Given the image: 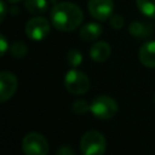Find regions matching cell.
<instances>
[{"mask_svg":"<svg viewBox=\"0 0 155 155\" xmlns=\"http://www.w3.org/2000/svg\"><path fill=\"white\" fill-rule=\"evenodd\" d=\"M22 150L25 155H46L48 153V142L38 132H29L22 140Z\"/></svg>","mask_w":155,"mask_h":155,"instance_id":"5","label":"cell"},{"mask_svg":"<svg viewBox=\"0 0 155 155\" xmlns=\"http://www.w3.org/2000/svg\"><path fill=\"white\" fill-rule=\"evenodd\" d=\"M154 101H155V99H154Z\"/></svg>","mask_w":155,"mask_h":155,"instance_id":"23","label":"cell"},{"mask_svg":"<svg viewBox=\"0 0 155 155\" xmlns=\"http://www.w3.org/2000/svg\"><path fill=\"white\" fill-rule=\"evenodd\" d=\"M8 2H11V4H16V2H18V1H21V0H7Z\"/></svg>","mask_w":155,"mask_h":155,"instance_id":"22","label":"cell"},{"mask_svg":"<svg viewBox=\"0 0 155 155\" xmlns=\"http://www.w3.org/2000/svg\"><path fill=\"white\" fill-rule=\"evenodd\" d=\"M74 150L71 149L70 145H62L59 149H57L56 154L57 155H74Z\"/></svg>","mask_w":155,"mask_h":155,"instance_id":"19","label":"cell"},{"mask_svg":"<svg viewBox=\"0 0 155 155\" xmlns=\"http://www.w3.org/2000/svg\"><path fill=\"white\" fill-rule=\"evenodd\" d=\"M10 52H11V54L15 57V58H23L27 53H28V47H27V45L24 44V42H22V41H16V42H13L11 46H10Z\"/></svg>","mask_w":155,"mask_h":155,"instance_id":"15","label":"cell"},{"mask_svg":"<svg viewBox=\"0 0 155 155\" xmlns=\"http://www.w3.org/2000/svg\"><path fill=\"white\" fill-rule=\"evenodd\" d=\"M84 13L81 8L69 1L56 4L50 11V21L59 31H73L82 22Z\"/></svg>","mask_w":155,"mask_h":155,"instance_id":"1","label":"cell"},{"mask_svg":"<svg viewBox=\"0 0 155 155\" xmlns=\"http://www.w3.org/2000/svg\"><path fill=\"white\" fill-rule=\"evenodd\" d=\"M87 8L94 19L103 22L111 17L114 2L113 0H88Z\"/></svg>","mask_w":155,"mask_h":155,"instance_id":"7","label":"cell"},{"mask_svg":"<svg viewBox=\"0 0 155 155\" xmlns=\"http://www.w3.org/2000/svg\"><path fill=\"white\" fill-rule=\"evenodd\" d=\"M17 86H18V80L15 74L10 71H1L0 73V102L4 103L8 101L17 91Z\"/></svg>","mask_w":155,"mask_h":155,"instance_id":"8","label":"cell"},{"mask_svg":"<svg viewBox=\"0 0 155 155\" xmlns=\"http://www.w3.org/2000/svg\"><path fill=\"white\" fill-rule=\"evenodd\" d=\"M67 62L71 68H76L82 63V54L76 48H70L67 53Z\"/></svg>","mask_w":155,"mask_h":155,"instance_id":"16","label":"cell"},{"mask_svg":"<svg viewBox=\"0 0 155 155\" xmlns=\"http://www.w3.org/2000/svg\"><path fill=\"white\" fill-rule=\"evenodd\" d=\"M124 23H125L124 22V18L120 15H114V16L110 17V25H111V28H114L116 30L121 29L124 27Z\"/></svg>","mask_w":155,"mask_h":155,"instance_id":"18","label":"cell"},{"mask_svg":"<svg viewBox=\"0 0 155 155\" xmlns=\"http://www.w3.org/2000/svg\"><path fill=\"white\" fill-rule=\"evenodd\" d=\"M50 34V23L46 18L38 16L25 24V35L33 41H41Z\"/></svg>","mask_w":155,"mask_h":155,"instance_id":"6","label":"cell"},{"mask_svg":"<svg viewBox=\"0 0 155 155\" xmlns=\"http://www.w3.org/2000/svg\"><path fill=\"white\" fill-rule=\"evenodd\" d=\"M140 63L147 68H155V41H147L138 53Z\"/></svg>","mask_w":155,"mask_h":155,"instance_id":"9","label":"cell"},{"mask_svg":"<svg viewBox=\"0 0 155 155\" xmlns=\"http://www.w3.org/2000/svg\"><path fill=\"white\" fill-rule=\"evenodd\" d=\"M71 109H73V111L75 114H85L86 111L90 110V104L85 99H76L73 103Z\"/></svg>","mask_w":155,"mask_h":155,"instance_id":"17","label":"cell"},{"mask_svg":"<svg viewBox=\"0 0 155 155\" xmlns=\"http://www.w3.org/2000/svg\"><path fill=\"white\" fill-rule=\"evenodd\" d=\"M138 10L147 17L155 18V0H136Z\"/></svg>","mask_w":155,"mask_h":155,"instance_id":"14","label":"cell"},{"mask_svg":"<svg viewBox=\"0 0 155 155\" xmlns=\"http://www.w3.org/2000/svg\"><path fill=\"white\" fill-rule=\"evenodd\" d=\"M102 25L98 23H87L81 27L80 29V38L85 41H93L97 40L102 35Z\"/></svg>","mask_w":155,"mask_h":155,"instance_id":"11","label":"cell"},{"mask_svg":"<svg viewBox=\"0 0 155 155\" xmlns=\"http://www.w3.org/2000/svg\"><path fill=\"white\" fill-rule=\"evenodd\" d=\"M90 111L99 120H109L117 113V103L110 96H98L90 104Z\"/></svg>","mask_w":155,"mask_h":155,"instance_id":"3","label":"cell"},{"mask_svg":"<svg viewBox=\"0 0 155 155\" xmlns=\"http://www.w3.org/2000/svg\"><path fill=\"white\" fill-rule=\"evenodd\" d=\"M64 86L73 94H84L90 88V79L85 73L73 68L65 73Z\"/></svg>","mask_w":155,"mask_h":155,"instance_id":"4","label":"cell"},{"mask_svg":"<svg viewBox=\"0 0 155 155\" xmlns=\"http://www.w3.org/2000/svg\"><path fill=\"white\" fill-rule=\"evenodd\" d=\"M0 13H1L0 21L2 22L4 18H5V15H6V5H5V1L4 0H0Z\"/></svg>","mask_w":155,"mask_h":155,"instance_id":"21","label":"cell"},{"mask_svg":"<svg viewBox=\"0 0 155 155\" xmlns=\"http://www.w3.org/2000/svg\"><path fill=\"white\" fill-rule=\"evenodd\" d=\"M7 48H8V44L6 41V38L4 35H0V53H1V56H4L6 53Z\"/></svg>","mask_w":155,"mask_h":155,"instance_id":"20","label":"cell"},{"mask_svg":"<svg viewBox=\"0 0 155 155\" xmlns=\"http://www.w3.org/2000/svg\"><path fill=\"white\" fill-rule=\"evenodd\" d=\"M80 149L84 155H102L107 149V140L98 131H87L80 140Z\"/></svg>","mask_w":155,"mask_h":155,"instance_id":"2","label":"cell"},{"mask_svg":"<svg viewBox=\"0 0 155 155\" xmlns=\"http://www.w3.org/2000/svg\"><path fill=\"white\" fill-rule=\"evenodd\" d=\"M128 31L132 36L139 38V39H144V38H148L150 35V29L145 24H143L138 21H133L130 23Z\"/></svg>","mask_w":155,"mask_h":155,"instance_id":"13","label":"cell"},{"mask_svg":"<svg viewBox=\"0 0 155 155\" xmlns=\"http://www.w3.org/2000/svg\"><path fill=\"white\" fill-rule=\"evenodd\" d=\"M110 45L105 41H97L90 48V57L93 62H105L110 56Z\"/></svg>","mask_w":155,"mask_h":155,"instance_id":"10","label":"cell"},{"mask_svg":"<svg viewBox=\"0 0 155 155\" xmlns=\"http://www.w3.org/2000/svg\"><path fill=\"white\" fill-rule=\"evenodd\" d=\"M27 11L31 15H41L47 11V0H24Z\"/></svg>","mask_w":155,"mask_h":155,"instance_id":"12","label":"cell"}]
</instances>
